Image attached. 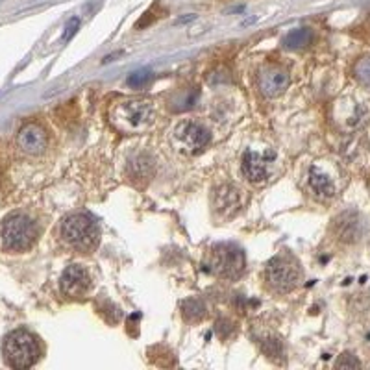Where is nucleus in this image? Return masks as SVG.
<instances>
[{"label": "nucleus", "mask_w": 370, "mask_h": 370, "mask_svg": "<svg viewBox=\"0 0 370 370\" xmlns=\"http://www.w3.org/2000/svg\"><path fill=\"white\" fill-rule=\"evenodd\" d=\"M243 172L250 182H263L267 178V159L261 154L248 150L243 158Z\"/></svg>", "instance_id": "obj_13"}, {"label": "nucleus", "mask_w": 370, "mask_h": 370, "mask_svg": "<svg viewBox=\"0 0 370 370\" xmlns=\"http://www.w3.org/2000/svg\"><path fill=\"white\" fill-rule=\"evenodd\" d=\"M207 269L220 278L241 276L245 269V254L235 245H217L207 254Z\"/></svg>", "instance_id": "obj_5"}, {"label": "nucleus", "mask_w": 370, "mask_h": 370, "mask_svg": "<svg viewBox=\"0 0 370 370\" xmlns=\"http://www.w3.org/2000/svg\"><path fill=\"white\" fill-rule=\"evenodd\" d=\"M335 367H337V369H359L361 363H359L358 359L353 358L352 353H342L341 358L337 359Z\"/></svg>", "instance_id": "obj_21"}, {"label": "nucleus", "mask_w": 370, "mask_h": 370, "mask_svg": "<svg viewBox=\"0 0 370 370\" xmlns=\"http://www.w3.org/2000/svg\"><path fill=\"white\" fill-rule=\"evenodd\" d=\"M353 74L363 88L370 89V58L359 59L356 67H353Z\"/></svg>", "instance_id": "obj_18"}, {"label": "nucleus", "mask_w": 370, "mask_h": 370, "mask_svg": "<svg viewBox=\"0 0 370 370\" xmlns=\"http://www.w3.org/2000/svg\"><path fill=\"white\" fill-rule=\"evenodd\" d=\"M152 80V72L147 71V69H143V71H136V72H132L128 76V85L130 88H145L148 82Z\"/></svg>", "instance_id": "obj_19"}, {"label": "nucleus", "mask_w": 370, "mask_h": 370, "mask_svg": "<svg viewBox=\"0 0 370 370\" xmlns=\"http://www.w3.org/2000/svg\"><path fill=\"white\" fill-rule=\"evenodd\" d=\"M265 278L274 291L278 293H289L291 289L296 287L300 282L298 265L291 256H274L267 263Z\"/></svg>", "instance_id": "obj_6"}, {"label": "nucleus", "mask_w": 370, "mask_h": 370, "mask_svg": "<svg viewBox=\"0 0 370 370\" xmlns=\"http://www.w3.org/2000/svg\"><path fill=\"white\" fill-rule=\"evenodd\" d=\"M39 345L36 337L26 331V329H17L8 335L4 341V356L10 367L13 369H30L37 363L39 359Z\"/></svg>", "instance_id": "obj_2"}, {"label": "nucleus", "mask_w": 370, "mask_h": 370, "mask_svg": "<svg viewBox=\"0 0 370 370\" xmlns=\"http://www.w3.org/2000/svg\"><path fill=\"white\" fill-rule=\"evenodd\" d=\"M313 39V32L309 28H296L291 30L285 36V47L287 48H304L307 47Z\"/></svg>", "instance_id": "obj_16"}, {"label": "nucleus", "mask_w": 370, "mask_h": 370, "mask_svg": "<svg viewBox=\"0 0 370 370\" xmlns=\"http://www.w3.org/2000/svg\"><path fill=\"white\" fill-rule=\"evenodd\" d=\"M128 174L132 180H148L152 174V159L148 156H137L128 163Z\"/></svg>", "instance_id": "obj_15"}, {"label": "nucleus", "mask_w": 370, "mask_h": 370, "mask_svg": "<svg viewBox=\"0 0 370 370\" xmlns=\"http://www.w3.org/2000/svg\"><path fill=\"white\" fill-rule=\"evenodd\" d=\"M307 180H309V187L313 189V193L318 194V196L329 198V196H333L335 194L333 182L329 180L328 174H324L317 167H311V169H309Z\"/></svg>", "instance_id": "obj_14"}, {"label": "nucleus", "mask_w": 370, "mask_h": 370, "mask_svg": "<svg viewBox=\"0 0 370 370\" xmlns=\"http://www.w3.org/2000/svg\"><path fill=\"white\" fill-rule=\"evenodd\" d=\"M182 313L187 320H193V322L194 320H202V317L206 315V306H204L202 300H185L182 304Z\"/></svg>", "instance_id": "obj_17"}, {"label": "nucleus", "mask_w": 370, "mask_h": 370, "mask_svg": "<svg viewBox=\"0 0 370 370\" xmlns=\"http://www.w3.org/2000/svg\"><path fill=\"white\" fill-rule=\"evenodd\" d=\"M176 136L185 145V148L193 150V152L206 147L209 139H212V134L207 132L206 126L196 123H183L182 126H178Z\"/></svg>", "instance_id": "obj_12"}, {"label": "nucleus", "mask_w": 370, "mask_h": 370, "mask_svg": "<svg viewBox=\"0 0 370 370\" xmlns=\"http://www.w3.org/2000/svg\"><path fill=\"white\" fill-rule=\"evenodd\" d=\"M263 352L267 353L269 358L280 359L283 356L282 342L278 341V339H272V337H269V339H265V341H263Z\"/></svg>", "instance_id": "obj_20"}, {"label": "nucleus", "mask_w": 370, "mask_h": 370, "mask_svg": "<svg viewBox=\"0 0 370 370\" xmlns=\"http://www.w3.org/2000/svg\"><path fill=\"white\" fill-rule=\"evenodd\" d=\"M258 88L267 99L280 96L289 88L287 71L282 69L280 65H267L265 69L259 71Z\"/></svg>", "instance_id": "obj_7"}, {"label": "nucleus", "mask_w": 370, "mask_h": 370, "mask_svg": "<svg viewBox=\"0 0 370 370\" xmlns=\"http://www.w3.org/2000/svg\"><path fill=\"white\" fill-rule=\"evenodd\" d=\"M61 235L71 247L78 248V250H91L96 247L100 234L99 226L93 223V218L83 213H76V215L65 218L61 224Z\"/></svg>", "instance_id": "obj_3"}, {"label": "nucleus", "mask_w": 370, "mask_h": 370, "mask_svg": "<svg viewBox=\"0 0 370 370\" xmlns=\"http://www.w3.org/2000/svg\"><path fill=\"white\" fill-rule=\"evenodd\" d=\"M154 121V110L147 100H124L112 107L110 123L123 134H139Z\"/></svg>", "instance_id": "obj_1"}, {"label": "nucleus", "mask_w": 370, "mask_h": 370, "mask_svg": "<svg viewBox=\"0 0 370 370\" xmlns=\"http://www.w3.org/2000/svg\"><path fill=\"white\" fill-rule=\"evenodd\" d=\"M333 229H335V235H337L342 243L352 245V243H358L359 239L363 237L364 223L359 213L347 212L335 218Z\"/></svg>", "instance_id": "obj_8"}, {"label": "nucleus", "mask_w": 370, "mask_h": 370, "mask_svg": "<svg viewBox=\"0 0 370 370\" xmlns=\"http://www.w3.org/2000/svg\"><path fill=\"white\" fill-rule=\"evenodd\" d=\"M213 206L220 217H234L241 209V191L234 185H220L213 194Z\"/></svg>", "instance_id": "obj_11"}, {"label": "nucleus", "mask_w": 370, "mask_h": 370, "mask_svg": "<svg viewBox=\"0 0 370 370\" xmlns=\"http://www.w3.org/2000/svg\"><path fill=\"white\" fill-rule=\"evenodd\" d=\"M91 280H89L88 271L82 265H71L67 267L61 276V291L71 298H78L89 291Z\"/></svg>", "instance_id": "obj_9"}, {"label": "nucleus", "mask_w": 370, "mask_h": 370, "mask_svg": "<svg viewBox=\"0 0 370 370\" xmlns=\"http://www.w3.org/2000/svg\"><path fill=\"white\" fill-rule=\"evenodd\" d=\"M78 26H80V21H78L76 17L71 19L69 21V24H67V28H65V34H63V41H69L74 34H76Z\"/></svg>", "instance_id": "obj_22"}, {"label": "nucleus", "mask_w": 370, "mask_h": 370, "mask_svg": "<svg viewBox=\"0 0 370 370\" xmlns=\"http://www.w3.org/2000/svg\"><path fill=\"white\" fill-rule=\"evenodd\" d=\"M37 237V228L26 215H12L2 224V245L12 252L28 250Z\"/></svg>", "instance_id": "obj_4"}, {"label": "nucleus", "mask_w": 370, "mask_h": 370, "mask_svg": "<svg viewBox=\"0 0 370 370\" xmlns=\"http://www.w3.org/2000/svg\"><path fill=\"white\" fill-rule=\"evenodd\" d=\"M17 143L23 152L37 156V154H41L43 150L47 148V132H45L39 124L30 123L21 128L17 136Z\"/></svg>", "instance_id": "obj_10"}]
</instances>
